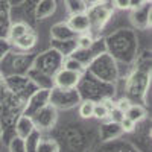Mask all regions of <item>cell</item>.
Masks as SVG:
<instances>
[{"label":"cell","mask_w":152,"mask_h":152,"mask_svg":"<svg viewBox=\"0 0 152 152\" xmlns=\"http://www.w3.org/2000/svg\"><path fill=\"white\" fill-rule=\"evenodd\" d=\"M81 75L76 72H70L66 69H61L56 75H55V85L61 90H72L76 85L79 84Z\"/></svg>","instance_id":"1"},{"label":"cell","mask_w":152,"mask_h":152,"mask_svg":"<svg viewBox=\"0 0 152 152\" xmlns=\"http://www.w3.org/2000/svg\"><path fill=\"white\" fill-rule=\"evenodd\" d=\"M90 24L91 20L88 17V14L85 12H79V14H72V17L69 18V28L73 32H78V34H84L90 29Z\"/></svg>","instance_id":"2"},{"label":"cell","mask_w":152,"mask_h":152,"mask_svg":"<svg viewBox=\"0 0 152 152\" xmlns=\"http://www.w3.org/2000/svg\"><path fill=\"white\" fill-rule=\"evenodd\" d=\"M55 9H56L55 0H41L37 8V18H46L49 15H52Z\"/></svg>","instance_id":"3"},{"label":"cell","mask_w":152,"mask_h":152,"mask_svg":"<svg viewBox=\"0 0 152 152\" xmlns=\"http://www.w3.org/2000/svg\"><path fill=\"white\" fill-rule=\"evenodd\" d=\"M14 44H15L18 49H21V50H31V49L35 47V44H37V35H35L32 31H29L28 34H24L23 37H20L18 40H15Z\"/></svg>","instance_id":"4"},{"label":"cell","mask_w":152,"mask_h":152,"mask_svg":"<svg viewBox=\"0 0 152 152\" xmlns=\"http://www.w3.org/2000/svg\"><path fill=\"white\" fill-rule=\"evenodd\" d=\"M31 31V28L28 26L26 23H23V21H17L14 23L12 26L9 28V40L14 43L15 40H18L20 37H23L24 34H28Z\"/></svg>","instance_id":"5"},{"label":"cell","mask_w":152,"mask_h":152,"mask_svg":"<svg viewBox=\"0 0 152 152\" xmlns=\"http://www.w3.org/2000/svg\"><path fill=\"white\" fill-rule=\"evenodd\" d=\"M125 116L128 117V119H131L132 122H140V120H143L145 117H146V111H145V108L143 107H140V105H129L128 107V110L125 111Z\"/></svg>","instance_id":"6"},{"label":"cell","mask_w":152,"mask_h":152,"mask_svg":"<svg viewBox=\"0 0 152 152\" xmlns=\"http://www.w3.org/2000/svg\"><path fill=\"white\" fill-rule=\"evenodd\" d=\"M62 69L70 70V72H76V73H79V75H82L84 70H85L84 64H82L81 61H78L76 58H67L66 62H64V67H62Z\"/></svg>","instance_id":"7"},{"label":"cell","mask_w":152,"mask_h":152,"mask_svg":"<svg viewBox=\"0 0 152 152\" xmlns=\"http://www.w3.org/2000/svg\"><path fill=\"white\" fill-rule=\"evenodd\" d=\"M67 2V9L70 14H79V12H85L87 6L84 0H66Z\"/></svg>","instance_id":"8"},{"label":"cell","mask_w":152,"mask_h":152,"mask_svg":"<svg viewBox=\"0 0 152 152\" xmlns=\"http://www.w3.org/2000/svg\"><path fill=\"white\" fill-rule=\"evenodd\" d=\"M93 108H94V102H93V100H85V102H82L81 107H79V116L82 119L93 117Z\"/></svg>","instance_id":"9"},{"label":"cell","mask_w":152,"mask_h":152,"mask_svg":"<svg viewBox=\"0 0 152 152\" xmlns=\"http://www.w3.org/2000/svg\"><path fill=\"white\" fill-rule=\"evenodd\" d=\"M108 113H110V108L108 105L105 104H94V108H93V117L102 120L105 117H108Z\"/></svg>","instance_id":"10"},{"label":"cell","mask_w":152,"mask_h":152,"mask_svg":"<svg viewBox=\"0 0 152 152\" xmlns=\"http://www.w3.org/2000/svg\"><path fill=\"white\" fill-rule=\"evenodd\" d=\"M91 44H93V38L88 35L87 32H84V34H81V37L78 38V47L79 49H90L91 47Z\"/></svg>","instance_id":"11"},{"label":"cell","mask_w":152,"mask_h":152,"mask_svg":"<svg viewBox=\"0 0 152 152\" xmlns=\"http://www.w3.org/2000/svg\"><path fill=\"white\" fill-rule=\"evenodd\" d=\"M119 125H120V128H122L125 132H132V131L135 129V122H132L131 119H128L126 116L119 122Z\"/></svg>","instance_id":"12"},{"label":"cell","mask_w":152,"mask_h":152,"mask_svg":"<svg viewBox=\"0 0 152 152\" xmlns=\"http://www.w3.org/2000/svg\"><path fill=\"white\" fill-rule=\"evenodd\" d=\"M108 116H111V120H113V122L119 123V122H120V120L125 117V113H123L122 110H119L117 107H114V108H111V110H110Z\"/></svg>","instance_id":"13"},{"label":"cell","mask_w":152,"mask_h":152,"mask_svg":"<svg viewBox=\"0 0 152 152\" xmlns=\"http://www.w3.org/2000/svg\"><path fill=\"white\" fill-rule=\"evenodd\" d=\"M145 2H146V0H129V9H134V11L142 9Z\"/></svg>","instance_id":"14"},{"label":"cell","mask_w":152,"mask_h":152,"mask_svg":"<svg viewBox=\"0 0 152 152\" xmlns=\"http://www.w3.org/2000/svg\"><path fill=\"white\" fill-rule=\"evenodd\" d=\"M114 6L117 9H129V0H114Z\"/></svg>","instance_id":"15"},{"label":"cell","mask_w":152,"mask_h":152,"mask_svg":"<svg viewBox=\"0 0 152 152\" xmlns=\"http://www.w3.org/2000/svg\"><path fill=\"white\" fill-rule=\"evenodd\" d=\"M129 105H131V104H129V100H126V99H122L120 102L117 104V108H119V110H122V111L125 113L126 110H128V107H129Z\"/></svg>","instance_id":"16"}]
</instances>
